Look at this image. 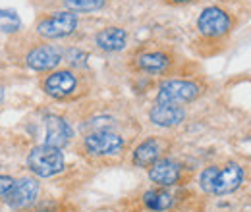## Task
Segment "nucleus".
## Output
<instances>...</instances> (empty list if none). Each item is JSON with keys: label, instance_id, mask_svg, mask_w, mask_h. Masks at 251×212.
<instances>
[{"label": "nucleus", "instance_id": "1", "mask_svg": "<svg viewBox=\"0 0 251 212\" xmlns=\"http://www.w3.org/2000/svg\"><path fill=\"white\" fill-rule=\"evenodd\" d=\"M246 180V172L238 162H228L226 166H209L201 172V189L209 195H228L240 189Z\"/></svg>", "mask_w": 251, "mask_h": 212}, {"label": "nucleus", "instance_id": "2", "mask_svg": "<svg viewBox=\"0 0 251 212\" xmlns=\"http://www.w3.org/2000/svg\"><path fill=\"white\" fill-rule=\"evenodd\" d=\"M27 164H29V168H31V172L35 176L52 178V176L60 174L64 170V154L56 147L41 145V147H35L29 152Z\"/></svg>", "mask_w": 251, "mask_h": 212}, {"label": "nucleus", "instance_id": "3", "mask_svg": "<svg viewBox=\"0 0 251 212\" xmlns=\"http://www.w3.org/2000/svg\"><path fill=\"white\" fill-rule=\"evenodd\" d=\"M199 85H195L193 81H184V79H168L158 87L157 102L164 104H186L191 102L193 98L199 96Z\"/></svg>", "mask_w": 251, "mask_h": 212}, {"label": "nucleus", "instance_id": "4", "mask_svg": "<svg viewBox=\"0 0 251 212\" xmlns=\"http://www.w3.org/2000/svg\"><path fill=\"white\" fill-rule=\"evenodd\" d=\"M77 27V16L72 12H56L37 24V33L47 39H62Z\"/></svg>", "mask_w": 251, "mask_h": 212}, {"label": "nucleus", "instance_id": "5", "mask_svg": "<svg viewBox=\"0 0 251 212\" xmlns=\"http://www.w3.org/2000/svg\"><path fill=\"white\" fill-rule=\"evenodd\" d=\"M197 29L205 37H222L232 29V20L224 10L217 6H209L199 14Z\"/></svg>", "mask_w": 251, "mask_h": 212}, {"label": "nucleus", "instance_id": "6", "mask_svg": "<svg viewBox=\"0 0 251 212\" xmlns=\"http://www.w3.org/2000/svg\"><path fill=\"white\" fill-rule=\"evenodd\" d=\"M85 149L97 156L116 154L124 149V139L112 131H95L85 137Z\"/></svg>", "mask_w": 251, "mask_h": 212}, {"label": "nucleus", "instance_id": "7", "mask_svg": "<svg viewBox=\"0 0 251 212\" xmlns=\"http://www.w3.org/2000/svg\"><path fill=\"white\" fill-rule=\"evenodd\" d=\"M37 195H39V182L33 178H22L20 182H16L14 189L4 201L14 209H24L35 203Z\"/></svg>", "mask_w": 251, "mask_h": 212}, {"label": "nucleus", "instance_id": "8", "mask_svg": "<svg viewBox=\"0 0 251 212\" xmlns=\"http://www.w3.org/2000/svg\"><path fill=\"white\" fill-rule=\"evenodd\" d=\"M27 66L35 71H47L56 68L62 62V52L56 47L45 45V47H37L27 54Z\"/></svg>", "mask_w": 251, "mask_h": 212}, {"label": "nucleus", "instance_id": "9", "mask_svg": "<svg viewBox=\"0 0 251 212\" xmlns=\"http://www.w3.org/2000/svg\"><path fill=\"white\" fill-rule=\"evenodd\" d=\"M151 121L158 125V127H174L178 123H182L186 118V110L178 104H164V102H157L151 112H149Z\"/></svg>", "mask_w": 251, "mask_h": 212}, {"label": "nucleus", "instance_id": "10", "mask_svg": "<svg viewBox=\"0 0 251 212\" xmlns=\"http://www.w3.org/2000/svg\"><path fill=\"white\" fill-rule=\"evenodd\" d=\"M47 137H45V145L49 147H56L62 149L70 143L72 139V127L70 123L60 118V116H47Z\"/></svg>", "mask_w": 251, "mask_h": 212}, {"label": "nucleus", "instance_id": "11", "mask_svg": "<svg viewBox=\"0 0 251 212\" xmlns=\"http://www.w3.org/2000/svg\"><path fill=\"white\" fill-rule=\"evenodd\" d=\"M149 178L160 187H170L180 180V164L170 158H158L149 170Z\"/></svg>", "mask_w": 251, "mask_h": 212}, {"label": "nucleus", "instance_id": "12", "mask_svg": "<svg viewBox=\"0 0 251 212\" xmlns=\"http://www.w3.org/2000/svg\"><path fill=\"white\" fill-rule=\"evenodd\" d=\"M77 87V79L72 71H54L52 75L47 77L45 81V91L49 93L50 96L54 98H64V96H70L72 93L75 91Z\"/></svg>", "mask_w": 251, "mask_h": 212}, {"label": "nucleus", "instance_id": "13", "mask_svg": "<svg viewBox=\"0 0 251 212\" xmlns=\"http://www.w3.org/2000/svg\"><path fill=\"white\" fill-rule=\"evenodd\" d=\"M127 41V33L122 27H106V29L99 31L95 37V43L100 50L106 52H118L126 47Z\"/></svg>", "mask_w": 251, "mask_h": 212}, {"label": "nucleus", "instance_id": "14", "mask_svg": "<svg viewBox=\"0 0 251 212\" xmlns=\"http://www.w3.org/2000/svg\"><path fill=\"white\" fill-rule=\"evenodd\" d=\"M160 141L151 137L147 141H143L135 151H133V164L139 166V168H151L160 156Z\"/></svg>", "mask_w": 251, "mask_h": 212}, {"label": "nucleus", "instance_id": "15", "mask_svg": "<svg viewBox=\"0 0 251 212\" xmlns=\"http://www.w3.org/2000/svg\"><path fill=\"white\" fill-rule=\"evenodd\" d=\"M170 66V58L164 52H145L137 56V68L147 73H162Z\"/></svg>", "mask_w": 251, "mask_h": 212}, {"label": "nucleus", "instance_id": "16", "mask_svg": "<svg viewBox=\"0 0 251 212\" xmlns=\"http://www.w3.org/2000/svg\"><path fill=\"white\" fill-rule=\"evenodd\" d=\"M143 203L147 209L155 212H162L168 211L174 203V197L168 193V191H162V189H153V191H147L143 195Z\"/></svg>", "mask_w": 251, "mask_h": 212}, {"label": "nucleus", "instance_id": "17", "mask_svg": "<svg viewBox=\"0 0 251 212\" xmlns=\"http://www.w3.org/2000/svg\"><path fill=\"white\" fill-rule=\"evenodd\" d=\"M22 27V22L20 18L16 16V12H8V10H0V31H6V33H14Z\"/></svg>", "mask_w": 251, "mask_h": 212}, {"label": "nucleus", "instance_id": "18", "mask_svg": "<svg viewBox=\"0 0 251 212\" xmlns=\"http://www.w3.org/2000/svg\"><path fill=\"white\" fill-rule=\"evenodd\" d=\"M106 0H66L68 8L70 10H75V12H95V10H100L104 6Z\"/></svg>", "mask_w": 251, "mask_h": 212}, {"label": "nucleus", "instance_id": "19", "mask_svg": "<svg viewBox=\"0 0 251 212\" xmlns=\"http://www.w3.org/2000/svg\"><path fill=\"white\" fill-rule=\"evenodd\" d=\"M112 125H114V120L108 118V116H99V118H93V120L87 123V127H91L95 131H110Z\"/></svg>", "mask_w": 251, "mask_h": 212}, {"label": "nucleus", "instance_id": "20", "mask_svg": "<svg viewBox=\"0 0 251 212\" xmlns=\"http://www.w3.org/2000/svg\"><path fill=\"white\" fill-rule=\"evenodd\" d=\"M16 180L10 176H0V199H6L10 195V191L14 189Z\"/></svg>", "mask_w": 251, "mask_h": 212}, {"label": "nucleus", "instance_id": "21", "mask_svg": "<svg viewBox=\"0 0 251 212\" xmlns=\"http://www.w3.org/2000/svg\"><path fill=\"white\" fill-rule=\"evenodd\" d=\"M85 60H87V54L81 50H70L68 52V62H72L74 66H85Z\"/></svg>", "mask_w": 251, "mask_h": 212}, {"label": "nucleus", "instance_id": "22", "mask_svg": "<svg viewBox=\"0 0 251 212\" xmlns=\"http://www.w3.org/2000/svg\"><path fill=\"white\" fill-rule=\"evenodd\" d=\"M2 98H4V87L0 85V102H2Z\"/></svg>", "mask_w": 251, "mask_h": 212}, {"label": "nucleus", "instance_id": "23", "mask_svg": "<svg viewBox=\"0 0 251 212\" xmlns=\"http://www.w3.org/2000/svg\"><path fill=\"white\" fill-rule=\"evenodd\" d=\"M170 2H178V4H184V2H191V0H170Z\"/></svg>", "mask_w": 251, "mask_h": 212}]
</instances>
